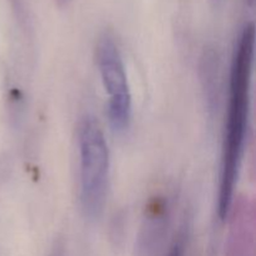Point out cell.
Returning <instances> with one entry per match:
<instances>
[{
  "label": "cell",
  "mask_w": 256,
  "mask_h": 256,
  "mask_svg": "<svg viewBox=\"0 0 256 256\" xmlns=\"http://www.w3.org/2000/svg\"><path fill=\"white\" fill-rule=\"evenodd\" d=\"M98 70L108 96V116L112 129L122 134L130 126L132 102L129 80L119 45L114 35L105 30L100 34L95 48Z\"/></svg>",
  "instance_id": "obj_3"
},
{
  "label": "cell",
  "mask_w": 256,
  "mask_h": 256,
  "mask_svg": "<svg viewBox=\"0 0 256 256\" xmlns=\"http://www.w3.org/2000/svg\"><path fill=\"white\" fill-rule=\"evenodd\" d=\"M250 2H252V0H250Z\"/></svg>",
  "instance_id": "obj_10"
},
{
  "label": "cell",
  "mask_w": 256,
  "mask_h": 256,
  "mask_svg": "<svg viewBox=\"0 0 256 256\" xmlns=\"http://www.w3.org/2000/svg\"><path fill=\"white\" fill-rule=\"evenodd\" d=\"M222 2V0H212V2H214V4H216V5H219Z\"/></svg>",
  "instance_id": "obj_9"
},
{
  "label": "cell",
  "mask_w": 256,
  "mask_h": 256,
  "mask_svg": "<svg viewBox=\"0 0 256 256\" xmlns=\"http://www.w3.org/2000/svg\"><path fill=\"white\" fill-rule=\"evenodd\" d=\"M185 252V238L180 236L176 242L172 244V249H170L168 256H184Z\"/></svg>",
  "instance_id": "obj_5"
},
{
  "label": "cell",
  "mask_w": 256,
  "mask_h": 256,
  "mask_svg": "<svg viewBox=\"0 0 256 256\" xmlns=\"http://www.w3.org/2000/svg\"><path fill=\"white\" fill-rule=\"evenodd\" d=\"M55 2H56V4L59 5V6H68L72 0H55Z\"/></svg>",
  "instance_id": "obj_8"
},
{
  "label": "cell",
  "mask_w": 256,
  "mask_h": 256,
  "mask_svg": "<svg viewBox=\"0 0 256 256\" xmlns=\"http://www.w3.org/2000/svg\"><path fill=\"white\" fill-rule=\"evenodd\" d=\"M15 2V6H16V9L19 10L20 14H22V18L24 19L25 16H26V0H14Z\"/></svg>",
  "instance_id": "obj_7"
},
{
  "label": "cell",
  "mask_w": 256,
  "mask_h": 256,
  "mask_svg": "<svg viewBox=\"0 0 256 256\" xmlns=\"http://www.w3.org/2000/svg\"><path fill=\"white\" fill-rule=\"evenodd\" d=\"M254 40V24L248 22L240 32L232 52L218 195L220 219L229 215L245 152L252 108Z\"/></svg>",
  "instance_id": "obj_1"
},
{
  "label": "cell",
  "mask_w": 256,
  "mask_h": 256,
  "mask_svg": "<svg viewBox=\"0 0 256 256\" xmlns=\"http://www.w3.org/2000/svg\"><path fill=\"white\" fill-rule=\"evenodd\" d=\"M49 256H65V244L62 240H56L54 242Z\"/></svg>",
  "instance_id": "obj_6"
},
{
  "label": "cell",
  "mask_w": 256,
  "mask_h": 256,
  "mask_svg": "<svg viewBox=\"0 0 256 256\" xmlns=\"http://www.w3.org/2000/svg\"><path fill=\"white\" fill-rule=\"evenodd\" d=\"M80 164V205L85 218L98 220L106 204L110 178V152L104 132L94 116L78 124Z\"/></svg>",
  "instance_id": "obj_2"
},
{
  "label": "cell",
  "mask_w": 256,
  "mask_h": 256,
  "mask_svg": "<svg viewBox=\"0 0 256 256\" xmlns=\"http://www.w3.org/2000/svg\"><path fill=\"white\" fill-rule=\"evenodd\" d=\"M149 222L144 229L140 239V256H154L160 246L165 229V220L168 219V208L162 202H155L148 214Z\"/></svg>",
  "instance_id": "obj_4"
}]
</instances>
